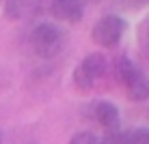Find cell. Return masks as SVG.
<instances>
[{"label":"cell","mask_w":149,"mask_h":144,"mask_svg":"<svg viewBox=\"0 0 149 144\" xmlns=\"http://www.w3.org/2000/svg\"><path fill=\"white\" fill-rule=\"evenodd\" d=\"M0 142H2V136H0Z\"/></svg>","instance_id":"cell-11"},{"label":"cell","mask_w":149,"mask_h":144,"mask_svg":"<svg viewBox=\"0 0 149 144\" xmlns=\"http://www.w3.org/2000/svg\"><path fill=\"white\" fill-rule=\"evenodd\" d=\"M0 2H2V0H0Z\"/></svg>","instance_id":"cell-13"},{"label":"cell","mask_w":149,"mask_h":144,"mask_svg":"<svg viewBox=\"0 0 149 144\" xmlns=\"http://www.w3.org/2000/svg\"><path fill=\"white\" fill-rule=\"evenodd\" d=\"M41 11V0H2V13L9 22H24Z\"/></svg>","instance_id":"cell-6"},{"label":"cell","mask_w":149,"mask_h":144,"mask_svg":"<svg viewBox=\"0 0 149 144\" xmlns=\"http://www.w3.org/2000/svg\"><path fill=\"white\" fill-rule=\"evenodd\" d=\"M63 43H65L63 30L52 22H41L30 32V50L39 58L50 60L54 56H58V52L63 50Z\"/></svg>","instance_id":"cell-2"},{"label":"cell","mask_w":149,"mask_h":144,"mask_svg":"<svg viewBox=\"0 0 149 144\" xmlns=\"http://www.w3.org/2000/svg\"><path fill=\"white\" fill-rule=\"evenodd\" d=\"M108 73V58L102 52H93L86 58H82L74 69V86L80 92H89L95 88V84L100 80L106 78Z\"/></svg>","instance_id":"cell-1"},{"label":"cell","mask_w":149,"mask_h":144,"mask_svg":"<svg viewBox=\"0 0 149 144\" xmlns=\"http://www.w3.org/2000/svg\"><path fill=\"white\" fill-rule=\"evenodd\" d=\"M141 2H147V0H141Z\"/></svg>","instance_id":"cell-12"},{"label":"cell","mask_w":149,"mask_h":144,"mask_svg":"<svg viewBox=\"0 0 149 144\" xmlns=\"http://www.w3.org/2000/svg\"><path fill=\"white\" fill-rule=\"evenodd\" d=\"M97 125L102 127L104 131L108 129H117L119 127V107H117L112 101H106V99H100V101H93V103L89 105V112H86Z\"/></svg>","instance_id":"cell-4"},{"label":"cell","mask_w":149,"mask_h":144,"mask_svg":"<svg viewBox=\"0 0 149 144\" xmlns=\"http://www.w3.org/2000/svg\"><path fill=\"white\" fill-rule=\"evenodd\" d=\"M86 0H50V15L56 22L78 24L84 15Z\"/></svg>","instance_id":"cell-5"},{"label":"cell","mask_w":149,"mask_h":144,"mask_svg":"<svg viewBox=\"0 0 149 144\" xmlns=\"http://www.w3.org/2000/svg\"><path fill=\"white\" fill-rule=\"evenodd\" d=\"M125 144H149V127H138V129L127 131Z\"/></svg>","instance_id":"cell-9"},{"label":"cell","mask_w":149,"mask_h":144,"mask_svg":"<svg viewBox=\"0 0 149 144\" xmlns=\"http://www.w3.org/2000/svg\"><path fill=\"white\" fill-rule=\"evenodd\" d=\"M125 138H127V131L117 127V129L104 131V136H100V144H125Z\"/></svg>","instance_id":"cell-8"},{"label":"cell","mask_w":149,"mask_h":144,"mask_svg":"<svg viewBox=\"0 0 149 144\" xmlns=\"http://www.w3.org/2000/svg\"><path fill=\"white\" fill-rule=\"evenodd\" d=\"M125 30H127L125 17H121V15H117V13H108V15L100 17L93 24V28H91V39H93L95 45H100V48H104V50H110V48H117V45L121 43Z\"/></svg>","instance_id":"cell-3"},{"label":"cell","mask_w":149,"mask_h":144,"mask_svg":"<svg viewBox=\"0 0 149 144\" xmlns=\"http://www.w3.org/2000/svg\"><path fill=\"white\" fill-rule=\"evenodd\" d=\"M125 95H127V99H132V101H147L149 99V75L145 71H141V73L125 86Z\"/></svg>","instance_id":"cell-7"},{"label":"cell","mask_w":149,"mask_h":144,"mask_svg":"<svg viewBox=\"0 0 149 144\" xmlns=\"http://www.w3.org/2000/svg\"><path fill=\"white\" fill-rule=\"evenodd\" d=\"M69 144H100V136H95L93 131H78L71 136Z\"/></svg>","instance_id":"cell-10"}]
</instances>
